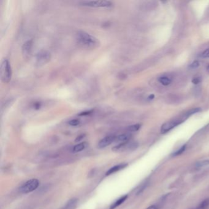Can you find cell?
<instances>
[{
  "instance_id": "cell-6",
  "label": "cell",
  "mask_w": 209,
  "mask_h": 209,
  "mask_svg": "<svg viewBox=\"0 0 209 209\" xmlns=\"http://www.w3.org/2000/svg\"><path fill=\"white\" fill-rule=\"evenodd\" d=\"M50 54L47 51L40 52L36 57V63L39 66H42L46 64L50 60Z\"/></svg>"
},
{
  "instance_id": "cell-20",
  "label": "cell",
  "mask_w": 209,
  "mask_h": 209,
  "mask_svg": "<svg viewBox=\"0 0 209 209\" xmlns=\"http://www.w3.org/2000/svg\"><path fill=\"white\" fill-rule=\"evenodd\" d=\"M148 183H148V182L147 181V182H145V183H143L140 186V187L138 189V192H137V195H140V194H141V193L145 190V188L147 187Z\"/></svg>"
},
{
  "instance_id": "cell-27",
  "label": "cell",
  "mask_w": 209,
  "mask_h": 209,
  "mask_svg": "<svg viewBox=\"0 0 209 209\" xmlns=\"http://www.w3.org/2000/svg\"><path fill=\"white\" fill-rule=\"evenodd\" d=\"M155 98V95L154 94H150L148 97V100H152Z\"/></svg>"
},
{
  "instance_id": "cell-25",
  "label": "cell",
  "mask_w": 209,
  "mask_h": 209,
  "mask_svg": "<svg viewBox=\"0 0 209 209\" xmlns=\"http://www.w3.org/2000/svg\"><path fill=\"white\" fill-rule=\"evenodd\" d=\"M85 137V135H79L76 139H75V142H79V141H80V140H82Z\"/></svg>"
},
{
  "instance_id": "cell-11",
  "label": "cell",
  "mask_w": 209,
  "mask_h": 209,
  "mask_svg": "<svg viewBox=\"0 0 209 209\" xmlns=\"http://www.w3.org/2000/svg\"><path fill=\"white\" fill-rule=\"evenodd\" d=\"M87 146H88V143L86 142H81L80 143H78L76 145H75L74 147V148H72V152L73 153L80 152V151L85 150Z\"/></svg>"
},
{
  "instance_id": "cell-4",
  "label": "cell",
  "mask_w": 209,
  "mask_h": 209,
  "mask_svg": "<svg viewBox=\"0 0 209 209\" xmlns=\"http://www.w3.org/2000/svg\"><path fill=\"white\" fill-rule=\"evenodd\" d=\"M83 6L94 7H109L112 6V2L109 1H84L80 2Z\"/></svg>"
},
{
  "instance_id": "cell-2",
  "label": "cell",
  "mask_w": 209,
  "mask_h": 209,
  "mask_svg": "<svg viewBox=\"0 0 209 209\" xmlns=\"http://www.w3.org/2000/svg\"><path fill=\"white\" fill-rule=\"evenodd\" d=\"M1 78L3 83H9L12 77V70L9 62L7 59L3 60L1 65Z\"/></svg>"
},
{
  "instance_id": "cell-24",
  "label": "cell",
  "mask_w": 209,
  "mask_h": 209,
  "mask_svg": "<svg viewBox=\"0 0 209 209\" xmlns=\"http://www.w3.org/2000/svg\"><path fill=\"white\" fill-rule=\"evenodd\" d=\"M201 81H202V78L200 77H195L192 79V83L195 85L200 83Z\"/></svg>"
},
{
  "instance_id": "cell-9",
  "label": "cell",
  "mask_w": 209,
  "mask_h": 209,
  "mask_svg": "<svg viewBox=\"0 0 209 209\" xmlns=\"http://www.w3.org/2000/svg\"><path fill=\"white\" fill-rule=\"evenodd\" d=\"M32 46H33V41L32 40L28 41L24 43L23 47H22V52L23 54L25 56H29L31 54V49H32Z\"/></svg>"
},
{
  "instance_id": "cell-19",
  "label": "cell",
  "mask_w": 209,
  "mask_h": 209,
  "mask_svg": "<svg viewBox=\"0 0 209 209\" xmlns=\"http://www.w3.org/2000/svg\"><path fill=\"white\" fill-rule=\"evenodd\" d=\"M186 147H187V145H183L180 148H179L178 150H177V151L173 154V156H178V155H180L182 154V153L185 151Z\"/></svg>"
},
{
  "instance_id": "cell-10",
  "label": "cell",
  "mask_w": 209,
  "mask_h": 209,
  "mask_svg": "<svg viewBox=\"0 0 209 209\" xmlns=\"http://www.w3.org/2000/svg\"><path fill=\"white\" fill-rule=\"evenodd\" d=\"M131 135L130 134H122L120 135H119L116 137L115 141L117 142H119L120 143H127L128 142V140L131 139Z\"/></svg>"
},
{
  "instance_id": "cell-21",
  "label": "cell",
  "mask_w": 209,
  "mask_h": 209,
  "mask_svg": "<svg viewBox=\"0 0 209 209\" xmlns=\"http://www.w3.org/2000/svg\"><path fill=\"white\" fill-rule=\"evenodd\" d=\"M199 66H200V62L198 60H196L193 62L191 64H190V65L189 66V68L190 69H196L198 68Z\"/></svg>"
},
{
  "instance_id": "cell-28",
  "label": "cell",
  "mask_w": 209,
  "mask_h": 209,
  "mask_svg": "<svg viewBox=\"0 0 209 209\" xmlns=\"http://www.w3.org/2000/svg\"><path fill=\"white\" fill-rule=\"evenodd\" d=\"M147 209H158V207L156 206L153 205V206H151L148 207Z\"/></svg>"
},
{
  "instance_id": "cell-13",
  "label": "cell",
  "mask_w": 209,
  "mask_h": 209,
  "mask_svg": "<svg viewBox=\"0 0 209 209\" xmlns=\"http://www.w3.org/2000/svg\"><path fill=\"white\" fill-rule=\"evenodd\" d=\"M78 201L77 198H72L66 203L64 209H75L77 205Z\"/></svg>"
},
{
  "instance_id": "cell-5",
  "label": "cell",
  "mask_w": 209,
  "mask_h": 209,
  "mask_svg": "<svg viewBox=\"0 0 209 209\" xmlns=\"http://www.w3.org/2000/svg\"><path fill=\"white\" fill-rule=\"evenodd\" d=\"M184 120H175L164 123L161 128V133L162 134H166L167 132L172 130L173 128L181 124Z\"/></svg>"
},
{
  "instance_id": "cell-7",
  "label": "cell",
  "mask_w": 209,
  "mask_h": 209,
  "mask_svg": "<svg viewBox=\"0 0 209 209\" xmlns=\"http://www.w3.org/2000/svg\"><path fill=\"white\" fill-rule=\"evenodd\" d=\"M116 136H108L101 140L98 144V147L99 148H104L110 145L112 143L115 141Z\"/></svg>"
},
{
  "instance_id": "cell-16",
  "label": "cell",
  "mask_w": 209,
  "mask_h": 209,
  "mask_svg": "<svg viewBox=\"0 0 209 209\" xmlns=\"http://www.w3.org/2000/svg\"><path fill=\"white\" fill-rule=\"evenodd\" d=\"M201 109L200 107L194 108V109H192L190 110L188 112H187L185 114L184 117H185V119H187V118H188L189 117L191 116L192 115L195 114H196V113H198V112H201Z\"/></svg>"
},
{
  "instance_id": "cell-14",
  "label": "cell",
  "mask_w": 209,
  "mask_h": 209,
  "mask_svg": "<svg viewBox=\"0 0 209 209\" xmlns=\"http://www.w3.org/2000/svg\"><path fill=\"white\" fill-rule=\"evenodd\" d=\"M158 81L163 85L167 86L172 82V80L167 76H162L158 78Z\"/></svg>"
},
{
  "instance_id": "cell-8",
  "label": "cell",
  "mask_w": 209,
  "mask_h": 209,
  "mask_svg": "<svg viewBox=\"0 0 209 209\" xmlns=\"http://www.w3.org/2000/svg\"><path fill=\"white\" fill-rule=\"evenodd\" d=\"M128 166V164L127 163H122V164H117L112 167H111L110 169H109L107 172L106 173V175H110L111 174H113L122 169H123L124 168H125L126 167Z\"/></svg>"
},
{
  "instance_id": "cell-26",
  "label": "cell",
  "mask_w": 209,
  "mask_h": 209,
  "mask_svg": "<svg viewBox=\"0 0 209 209\" xmlns=\"http://www.w3.org/2000/svg\"><path fill=\"white\" fill-rule=\"evenodd\" d=\"M91 112V111H87V112H82L81 114H79L80 116H85V115H89L90 113Z\"/></svg>"
},
{
  "instance_id": "cell-1",
  "label": "cell",
  "mask_w": 209,
  "mask_h": 209,
  "mask_svg": "<svg viewBox=\"0 0 209 209\" xmlns=\"http://www.w3.org/2000/svg\"><path fill=\"white\" fill-rule=\"evenodd\" d=\"M78 43L88 49H94L99 46V41L91 34L83 31H79L76 34Z\"/></svg>"
},
{
  "instance_id": "cell-15",
  "label": "cell",
  "mask_w": 209,
  "mask_h": 209,
  "mask_svg": "<svg viewBox=\"0 0 209 209\" xmlns=\"http://www.w3.org/2000/svg\"><path fill=\"white\" fill-rule=\"evenodd\" d=\"M209 165V159L200 161L195 164V168L196 169H201L203 167H206Z\"/></svg>"
},
{
  "instance_id": "cell-3",
  "label": "cell",
  "mask_w": 209,
  "mask_h": 209,
  "mask_svg": "<svg viewBox=\"0 0 209 209\" xmlns=\"http://www.w3.org/2000/svg\"><path fill=\"white\" fill-rule=\"evenodd\" d=\"M39 182L38 179H33L29 180L19 188V191L22 194H27L31 193L36 190L39 187Z\"/></svg>"
},
{
  "instance_id": "cell-17",
  "label": "cell",
  "mask_w": 209,
  "mask_h": 209,
  "mask_svg": "<svg viewBox=\"0 0 209 209\" xmlns=\"http://www.w3.org/2000/svg\"><path fill=\"white\" fill-rule=\"evenodd\" d=\"M140 127H141L140 124H135V125H133L128 127L127 130H128V131H129L130 132H136V131H138L139 130Z\"/></svg>"
},
{
  "instance_id": "cell-29",
  "label": "cell",
  "mask_w": 209,
  "mask_h": 209,
  "mask_svg": "<svg viewBox=\"0 0 209 209\" xmlns=\"http://www.w3.org/2000/svg\"><path fill=\"white\" fill-rule=\"evenodd\" d=\"M207 70H208V71H209V66H207Z\"/></svg>"
},
{
  "instance_id": "cell-12",
  "label": "cell",
  "mask_w": 209,
  "mask_h": 209,
  "mask_svg": "<svg viewBox=\"0 0 209 209\" xmlns=\"http://www.w3.org/2000/svg\"><path fill=\"white\" fill-rule=\"evenodd\" d=\"M128 198V195H125L120 198H119L118 200H117L115 203H114L110 207V209H115L117 207L120 206L121 204H122Z\"/></svg>"
},
{
  "instance_id": "cell-18",
  "label": "cell",
  "mask_w": 209,
  "mask_h": 209,
  "mask_svg": "<svg viewBox=\"0 0 209 209\" xmlns=\"http://www.w3.org/2000/svg\"><path fill=\"white\" fill-rule=\"evenodd\" d=\"M209 206V199H207L203 201L199 206L195 209H206Z\"/></svg>"
},
{
  "instance_id": "cell-22",
  "label": "cell",
  "mask_w": 209,
  "mask_h": 209,
  "mask_svg": "<svg viewBox=\"0 0 209 209\" xmlns=\"http://www.w3.org/2000/svg\"><path fill=\"white\" fill-rule=\"evenodd\" d=\"M68 123L72 127H77L80 124V121L78 119H73L70 120Z\"/></svg>"
},
{
  "instance_id": "cell-23",
  "label": "cell",
  "mask_w": 209,
  "mask_h": 209,
  "mask_svg": "<svg viewBox=\"0 0 209 209\" xmlns=\"http://www.w3.org/2000/svg\"><path fill=\"white\" fill-rule=\"evenodd\" d=\"M200 57L201 58H209V49H206V50H204L203 53H201L200 54Z\"/></svg>"
}]
</instances>
